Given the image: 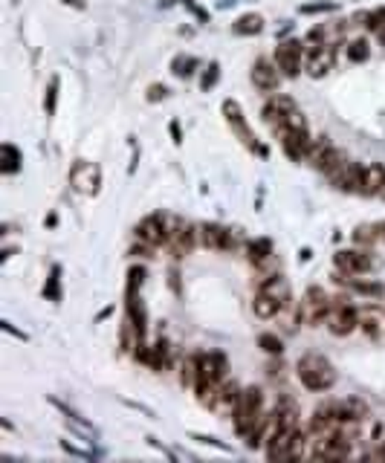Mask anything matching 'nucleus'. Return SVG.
Segmentation results:
<instances>
[{"label":"nucleus","instance_id":"1","mask_svg":"<svg viewBox=\"0 0 385 463\" xmlns=\"http://www.w3.org/2000/svg\"><path fill=\"white\" fill-rule=\"evenodd\" d=\"M296 376L307 391H313V394H324V391H330L339 380L333 362L324 359L322 354H305L301 356L296 362Z\"/></svg>","mask_w":385,"mask_h":463},{"label":"nucleus","instance_id":"2","mask_svg":"<svg viewBox=\"0 0 385 463\" xmlns=\"http://www.w3.org/2000/svg\"><path fill=\"white\" fill-rule=\"evenodd\" d=\"M267 411V397H264V388L258 385H246L241 391V400H238V409L232 414V423H235L238 438H243L246 431L252 429V423H258V417Z\"/></svg>","mask_w":385,"mask_h":463},{"label":"nucleus","instance_id":"3","mask_svg":"<svg viewBox=\"0 0 385 463\" xmlns=\"http://www.w3.org/2000/svg\"><path fill=\"white\" fill-rule=\"evenodd\" d=\"M220 110H223V119H226V125L232 128V133H235L252 153H258V157H267V148L258 142V136L250 131V125H246V116H243L241 102H235V99H223Z\"/></svg>","mask_w":385,"mask_h":463},{"label":"nucleus","instance_id":"4","mask_svg":"<svg viewBox=\"0 0 385 463\" xmlns=\"http://www.w3.org/2000/svg\"><path fill=\"white\" fill-rule=\"evenodd\" d=\"M136 241L151 246V249H157L162 244H168V235H171V217L168 215H162V212H154V215H148L142 217L140 223H136Z\"/></svg>","mask_w":385,"mask_h":463},{"label":"nucleus","instance_id":"5","mask_svg":"<svg viewBox=\"0 0 385 463\" xmlns=\"http://www.w3.org/2000/svg\"><path fill=\"white\" fill-rule=\"evenodd\" d=\"M333 266L336 272L342 275H365L377 266V258L371 255V249H362V246H353V249H339L333 255Z\"/></svg>","mask_w":385,"mask_h":463},{"label":"nucleus","instance_id":"6","mask_svg":"<svg viewBox=\"0 0 385 463\" xmlns=\"http://www.w3.org/2000/svg\"><path fill=\"white\" fill-rule=\"evenodd\" d=\"M305 55H307V47L301 44V41H296V38L278 41V47H275V64H278L281 76L284 78H298L301 67H305Z\"/></svg>","mask_w":385,"mask_h":463},{"label":"nucleus","instance_id":"7","mask_svg":"<svg viewBox=\"0 0 385 463\" xmlns=\"http://www.w3.org/2000/svg\"><path fill=\"white\" fill-rule=\"evenodd\" d=\"M67 180H70V186H73L78 194L93 197V194H99V189H102V168L96 165V162H90V160H78V162L70 168Z\"/></svg>","mask_w":385,"mask_h":463},{"label":"nucleus","instance_id":"8","mask_svg":"<svg viewBox=\"0 0 385 463\" xmlns=\"http://www.w3.org/2000/svg\"><path fill=\"white\" fill-rule=\"evenodd\" d=\"M278 139H281V151H284V157H287V160H293V162L307 160L310 145H313V136H310V128H307V125L284 128V131H278Z\"/></svg>","mask_w":385,"mask_h":463},{"label":"nucleus","instance_id":"9","mask_svg":"<svg viewBox=\"0 0 385 463\" xmlns=\"http://www.w3.org/2000/svg\"><path fill=\"white\" fill-rule=\"evenodd\" d=\"M324 327L333 336H351L356 327H360V310L348 301H333L327 310Z\"/></svg>","mask_w":385,"mask_h":463},{"label":"nucleus","instance_id":"10","mask_svg":"<svg viewBox=\"0 0 385 463\" xmlns=\"http://www.w3.org/2000/svg\"><path fill=\"white\" fill-rule=\"evenodd\" d=\"M250 78H252V84H255V90H261V93H267V96L281 93L284 76H281L278 64L270 61V58H255V61H252V69H250Z\"/></svg>","mask_w":385,"mask_h":463},{"label":"nucleus","instance_id":"11","mask_svg":"<svg viewBox=\"0 0 385 463\" xmlns=\"http://www.w3.org/2000/svg\"><path fill=\"white\" fill-rule=\"evenodd\" d=\"M330 296L322 290V287H307L305 299H301V307H298V319L307 321V325H319V321L327 319V310H330Z\"/></svg>","mask_w":385,"mask_h":463},{"label":"nucleus","instance_id":"12","mask_svg":"<svg viewBox=\"0 0 385 463\" xmlns=\"http://www.w3.org/2000/svg\"><path fill=\"white\" fill-rule=\"evenodd\" d=\"M200 241H197V226L180 220V217H171V235H168V249L174 252V258H186L191 255Z\"/></svg>","mask_w":385,"mask_h":463},{"label":"nucleus","instance_id":"13","mask_svg":"<svg viewBox=\"0 0 385 463\" xmlns=\"http://www.w3.org/2000/svg\"><path fill=\"white\" fill-rule=\"evenodd\" d=\"M296 110H298V105L290 99V96H284V93H272L270 99H267V105H264V110H261V116H264V122L270 125L272 131H278L281 125L296 114Z\"/></svg>","mask_w":385,"mask_h":463},{"label":"nucleus","instance_id":"14","mask_svg":"<svg viewBox=\"0 0 385 463\" xmlns=\"http://www.w3.org/2000/svg\"><path fill=\"white\" fill-rule=\"evenodd\" d=\"M336 64V47L333 44H322V47H310L305 55V73L310 78H324Z\"/></svg>","mask_w":385,"mask_h":463},{"label":"nucleus","instance_id":"15","mask_svg":"<svg viewBox=\"0 0 385 463\" xmlns=\"http://www.w3.org/2000/svg\"><path fill=\"white\" fill-rule=\"evenodd\" d=\"M360 194L365 197H380L385 194V165L382 162H368L360 171Z\"/></svg>","mask_w":385,"mask_h":463},{"label":"nucleus","instance_id":"16","mask_svg":"<svg viewBox=\"0 0 385 463\" xmlns=\"http://www.w3.org/2000/svg\"><path fill=\"white\" fill-rule=\"evenodd\" d=\"M197 241H200V246H206V249L226 252L229 226H220V223H197Z\"/></svg>","mask_w":385,"mask_h":463},{"label":"nucleus","instance_id":"17","mask_svg":"<svg viewBox=\"0 0 385 463\" xmlns=\"http://www.w3.org/2000/svg\"><path fill=\"white\" fill-rule=\"evenodd\" d=\"M360 171H362V165H356V162H345L342 168H336L333 174H330V182H333V189L339 191H348V194H360Z\"/></svg>","mask_w":385,"mask_h":463},{"label":"nucleus","instance_id":"18","mask_svg":"<svg viewBox=\"0 0 385 463\" xmlns=\"http://www.w3.org/2000/svg\"><path fill=\"white\" fill-rule=\"evenodd\" d=\"M258 290H261V292H267V296L275 299L281 307H287V304L293 301V287H290V281H287L284 275H270V278H264Z\"/></svg>","mask_w":385,"mask_h":463},{"label":"nucleus","instance_id":"19","mask_svg":"<svg viewBox=\"0 0 385 463\" xmlns=\"http://www.w3.org/2000/svg\"><path fill=\"white\" fill-rule=\"evenodd\" d=\"M246 258L252 266H264L272 261V241L270 237H255V241L246 244Z\"/></svg>","mask_w":385,"mask_h":463},{"label":"nucleus","instance_id":"20","mask_svg":"<svg viewBox=\"0 0 385 463\" xmlns=\"http://www.w3.org/2000/svg\"><path fill=\"white\" fill-rule=\"evenodd\" d=\"M23 162V153L18 151V145L3 142L0 145V174H18Z\"/></svg>","mask_w":385,"mask_h":463},{"label":"nucleus","instance_id":"21","mask_svg":"<svg viewBox=\"0 0 385 463\" xmlns=\"http://www.w3.org/2000/svg\"><path fill=\"white\" fill-rule=\"evenodd\" d=\"M284 310V307L275 301V299H270L267 292H261V290H255V299H252V313L258 316V319H275Z\"/></svg>","mask_w":385,"mask_h":463},{"label":"nucleus","instance_id":"22","mask_svg":"<svg viewBox=\"0 0 385 463\" xmlns=\"http://www.w3.org/2000/svg\"><path fill=\"white\" fill-rule=\"evenodd\" d=\"M351 237H353V244L356 246H362V249H371L377 241H382V235H380V223H360L353 232H351Z\"/></svg>","mask_w":385,"mask_h":463},{"label":"nucleus","instance_id":"23","mask_svg":"<svg viewBox=\"0 0 385 463\" xmlns=\"http://www.w3.org/2000/svg\"><path fill=\"white\" fill-rule=\"evenodd\" d=\"M197 374H200V354L186 356V359L180 362V385L195 391V388H197Z\"/></svg>","mask_w":385,"mask_h":463},{"label":"nucleus","instance_id":"24","mask_svg":"<svg viewBox=\"0 0 385 463\" xmlns=\"http://www.w3.org/2000/svg\"><path fill=\"white\" fill-rule=\"evenodd\" d=\"M261 30H264V18L255 15V12H246V15H241L232 23V32L235 35H258Z\"/></svg>","mask_w":385,"mask_h":463},{"label":"nucleus","instance_id":"25","mask_svg":"<svg viewBox=\"0 0 385 463\" xmlns=\"http://www.w3.org/2000/svg\"><path fill=\"white\" fill-rule=\"evenodd\" d=\"M197 67H200V61L195 58V55L180 52V55H177V58L171 61V73H174L177 78H188V76H195Z\"/></svg>","mask_w":385,"mask_h":463},{"label":"nucleus","instance_id":"26","mask_svg":"<svg viewBox=\"0 0 385 463\" xmlns=\"http://www.w3.org/2000/svg\"><path fill=\"white\" fill-rule=\"evenodd\" d=\"M368 55H371V44H368L365 38H353V41H348V44H345V58L353 61V64L368 61Z\"/></svg>","mask_w":385,"mask_h":463},{"label":"nucleus","instance_id":"27","mask_svg":"<svg viewBox=\"0 0 385 463\" xmlns=\"http://www.w3.org/2000/svg\"><path fill=\"white\" fill-rule=\"evenodd\" d=\"M44 299L52 301V304L61 301V266L58 263L50 270V278H47V284H44Z\"/></svg>","mask_w":385,"mask_h":463},{"label":"nucleus","instance_id":"28","mask_svg":"<svg viewBox=\"0 0 385 463\" xmlns=\"http://www.w3.org/2000/svg\"><path fill=\"white\" fill-rule=\"evenodd\" d=\"M258 347L264 350V354H270V356H281L284 354V342H281V336H275V333H261L258 336Z\"/></svg>","mask_w":385,"mask_h":463},{"label":"nucleus","instance_id":"29","mask_svg":"<svg viewBox=\"0 0 385 463\" xmlns=\"http://www.w3.org/2000/svg\"><path fill=\"white\" fill-rule=\"evenodd\" d=\"M365 30L371 32V35H380L382 30H385V6H380V9H371V12H365Z\"/></svg>","mask_w":385,"mask_h":463},{"label":"nucleus","instance_id":"30","mask_svg":"<svg viewBox=\"0 0 385 463\" xmlns=\"http://www.w3.org/2000/svg\"><path fill=\"white\" fill-rule=\"evenodd\" d=\"M360 327L371 336V339H377V336L382 333V319H380V313H360Z\"/></svg>","mask_w":385,"mask_h":463},{"label":"nucleus","instance_id":"31","mask_svg":"<svg viewBox=\"0 0 385 463\" xmlns=\"http://www.w3.org/2000/svg\"><path fill=\"white\" fill-rule=\"evenodd\" d=\"M58 84H61L58 76H52V78H50V87H47V96H44V110H47V116H52V114H55V105H58Z\"/></svg>","mask_w":385,"mask_h":463},{"label":"nucleus","instance_id":"32","mask_svg":"<svg viewBox=\"0 0 385 463\" xmlns=\"http://www.w3.org/2000/svg\"><path fill=\"white\" fill-rule=\"evenodd\" d=\"M217 78H220V64H217V61H212L209 67H206L203 78H200V87H203V90H212L214 84H217Z\"/></svg>","mask_w":385,"mask_h":463},{"label":"nucleus","instance_id":"33","mask_svg":"<svg viewBox=\"0 0 385 463\" xmlns=\"http://www.w3.org/2000/svg\"><path fill=\"white\" fill-rule=\"evenodd\" d=\"M145 99H148L151 105H157V102H162V99H168V87H165V84H151L148 93H145Z\"/></svg>","mask_w":385,"mask_h":463},{"label":"nucleus","instance_id":"34","mask_svg":"<svg viewBox=\"0 0 385 463\" xmlns=\"http://www.w3.org/2000/svg\"><path fill=\"white\" fill-rule=\"evenodd\" d=\"M191 440H197V443H206V446H217L220 452H229V446H226V443H220L217 438H212V434H191Z\"/></svg>","mask_w":385,"mask_h":463},{"label":"nucleus","instance_id":"35","mask_svg":"<svg viewBox=\"0 0 385 463\" xmlns=\"http://www.w3.org/2000/svg\"><path fill=\"white\" fill-rule=\"evenodd\" d=\"M61 449H64V452H70V455H76V457H87V460L93 457L90 452H85V449H78V446H73L70 440H61Z\"/></svg>","mask_w":385,"mask_h":463},{"label":"nucleus","instance_id":"36","mask_svg":"<svg viewBox=\"0 0 385 463\" xmlns=\"http://www.w3.org/2000/svg\"><path fill=\"white\" fill-rule=\"evenodd\" d=\"M336 3H313V6H301V12L305 15H313V12H333Z\"/></svg>","mask_w":385,"mask_h":463},{"label":"nucleus","instance_id":"37","mask_svg":"<svg viewBox=\"0 0 385 463\" xmlns=\"http://www.w3.org/2000/svg\"><path fill=\"white\" fill-rule=\"evenodd\" d=\"M171 136H174V145H183V133H180V122H171Z\"/></svg>","mask_w":385,"mask_h":463},{"label":"nucleus","instance_id":"38","mask_svg":"<svg viewBox=\"0 0 385 463\" xmlns=\"http://www.w3.org/2000/svg\"><path fill=\"white\" fill-rule=\"evenodd\" d=\"M374 457H380V460H385V440H382V446L380 449H374V452H371Z\"/></svg>","mask_w":385,"mask_h":463},{"label":"nucleus","instance_id":"39","mask_svg":"<svg viewBox=\"0 0 385 463\" xmlns=\"http://www.w3.org/2000/svg\"><path fill=\"white\" fill-rule=\"evenodd\" d=\"M380 235H382V244H385V220L380 223Z\"/></svg>","mask_w":385,"mask_h":463}]
</instances>
